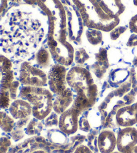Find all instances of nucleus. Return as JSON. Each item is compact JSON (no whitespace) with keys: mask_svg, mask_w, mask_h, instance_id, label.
<instances>
[{"mask_svg":"<svg viewBox=\"0 0 137 153\" xmlns=\"http://www.w3.org/2000/svg\"><path fill=\"white\" fill-rule=\"evenodd\" d=\"M64 8L66 13L68 39L70 43L80 44L85 25L80 13L74 5H64Z\"/></svg>","mask_w":137,"mask_h":153,"instance_id":"6","label":"nucleus"},{"mask_svg":"<svg viewBox=\"0 0 137 153\" xmlns=\"http://www.w3.org/2000/svg\"><path fill=\"white\" fill-rule=\"evenodd\" d=\"M86 37L88 42L93 46L100 45L103 40L102 32L96 29L88 28L86 30Z\"/></svg>","mask_w":137,"mask_h":153,"instance_id":"19","label":"nucleus"},{"mask_svg":"<svg viewBox=\"0 0 137 153\" xmlns=\"http://www.w3.org/2000/svg\"><path fill=\"white\" fill-rule=\"evenodd\" d=\"M116 123L119 127H133L137 124V111L134 104L119 108L116 114Z\"/></svg>","mask_w":137,"mask_h":153,"instance_id":"10","label":"nucleus"},{"mask_svg":"<svg viewBox=\"0 0 137 153\" xmlns=\"http://www.w3.org/2000/svg\"><path fill=\"white\" fill-rule=\"evenodd\" d=\"M96 61L92 66V70L98 78L101 79L105 75L109 67L107 50L105 48H100L95 54Z\"/></svg>","mask_w":137,"mask_h":153,"instance_id":"15","label":"nucleus"},{"mask_svg":"<svg viewBox=\"0 0 137 153\" xmlns=\"http://www.w3.org/2000/svg\"><path fill=\"white\" fill-rule=\"evenodd\" d=\"M133 63L134 65V66H135V67H137V56L135 57V59H134Z\"/></svg>","mask_w":137,"mask_h":153,"instance_id":"33","label":"nucleus"},{"mask_svg":"<svg viewBox=\"0 0 137 153\" xmlns=\"http://www.w3.org/2000/svg\"><path fill=\"white\" fill-rule=\"evenodd\" d=\"M58 116L59 115L57 114L56 112H54H54H52L45 119L46 126L51 127V126H58V121H59Z\"/></svg>","mask_w":137,"mask_h":153,"instance_id":"25","label":"nucleus"},{"mask_svg":"<svg viewBox=\"0 0 137 153\" xmlns=\"http://www.w3.org/2000/svg\"><path fill=\"white\" fill-rule=\"evenodd\" d=\"M137 146V128H122L116 136V148L122 153H134Z\"/></svg>","mask_w":137,"mask_h":153,"instance_id":"9","label":"nucleus"},{"mask_svg":"<svg viewBox=\"0 0 137 153\" xmlns=\"http://www.w3.org/2000/svg\"><path fill=\"white\" fill-rule=\"evenodd\" d=\"M127 28L126 26H117L114 29L110 32V37L112 40H116L118 38H119L122 34L127 31Z\"/></svg>","mask_w":137,"mask_h":153,"instance_id":"24","label":"nucleus"},{"mask_svg":"<svg viewBox=\"0 0 137 153\" xmlns=\"http://www.w3.org/2000/svg\"><path fill=\"white\" fill-rule=\"evenodd\" d=\"M19 96L30 103L32 116L35 118L43 120L52 112L54 95L50 89L44 87L23 86Z\"/></svg>","mask_w":137,"mask_h":153,"instance_id":"4","label":"nucleus"},{"mask_svg":"<svg viewBox=\"0 0 137 153\" xmlns=\"http://www.w3.org/2000/svg\"><path fill=\"white\" fill-rule=\"evenodd\" d=\"M8 109L10 116L14 120L26 119L32 115V105L23 99L13 100Z\"/></svg>","mask_w":137,"mask_h":153,"instance_id":"12","label":"nucleus"},{"mask_svg":"<svg viewBox=\"0 0 137 153\" xmlns=\"http://www.w3.org/2000/svg\"><path fill=\"white\" fill-rule=\"evenodd\" d=\"M128 28L131 32L137 34V14L133 16L128 23Z\"/></svg>","mask_w":137,"mask_h":153,"instance_id":"28","label":"nucleus"},{"mask_svg":"<svg viewBox=\"0 0 137 153\" xmlns=\"http://www.w3.org/2000/svg\"><path fill=\"white\" fill-rule=\"evenodd\" d=\"M136 77H137V74H136Z\"/></svg>","mask_w":137,"mask_h":153,"instance_id":"40","label":"nucleus"},{"mask_svg":"<svg viewBox=\"0 0 137 153\" xmlns=\"http://www.w3.org/2000/svg\"><path fill=\"white\" fill-rule=\"evenodd\" d=\"M72 1L88 28L110 32L119 25L120 18L108 16L96 0H72Z\"/></svg>","mask_w":137,"mask_h":153,"instance_id":"3","label":"nucleus"},{"mask_svg":"<svg viewBox=\"0 0 137 153\" xmlns=\"http://www.w3.org/2000/svg\"><path fill=\"white\" fill-rule=\"evenodd\" d=\"M7 0H0V13H2L7 7Z\"/></svg>","mask_w":137,"mask_h":153,"instance_id":"32","label":"nucleus"},{"mask_svg":"<svg viewBox=\"0 0 137 153\" xmlns=\"http://www.w3.org/2000/svg\"><path fill=\"white\" fill-rule=\"evenodd\" d=\"M79 128H80L81 130L88 132L90 128L88 122L85 118L81 119L80 121L79 120Z\"/></svg>","mask_w":137,"mask_h":153,"instance_id":"30","label":"nucleus"},{"mask_svg":"<svg viewBox=\"0 0 137 153\" xmlns=\"http://www.w3.org/2000/svg\"><path fill=\"white\" fill-rule=\"evenodd\" d=\"M15 124L14 119L6 112L0 111V128L5 132H10Z\"/></svg>","mask_w":137,"mask_h":153,"instance_id":"18","label":"nucleus"},{"mask_svg":"<svg viewBox=\"0 0 137 153\" xmlns=\"http://www.w3.org/2000/svg\"><path fill=\"white\" fill-rule=\"evenodd\" d=\"M68 86L75 93L72 105L82 114L96 102L98 90L90 71L81 66H74L67 73Z\"/></svg>","mask_w":137,"mask_h":153,"instance_id":"2","label":"nucleus"},{"mask_svg":"<svg viewBox=\"0 0 137 153\" xmlns=\"http://www.w3.org/2000/svg\"><path fill=\"white\" fill-rule=\"evenodd\" d=\"M36 5L48 18L47 45L52 58L57 64L69 67L74 62V48L68 39L64 5L60 0H24Z\"/></svg>","mask_w":137,"mask_h":153,"instance_id":"1","label":"nucleus"},{"mask_svg":"<svg viewBox=\"0 0 137 153\" xmlns=\"http://www.w3.org/2000/svg\"><path fill=\"white\" fill-rule=\"evenodd\" d=\"M89 58L90 56L87 53V52L84 48H79L77 50L75 51L74 61L78 65V66L84 64L89 59Z\"/></svg>","mask_w":137,"mask_h":153,"instance_id":"22","label":"nucleus"},{"mask_svg":"<svg viewBox=\"0 0 137 153\" xmlns=\"http://www.w3.org/2000/svg\"><path fill=\"white\" fill-rule=\"evenodd\" d=\"M131 72L125 69L116 70L110 74V81L113 83H124L130 76Z\"/></svg>","mask_w":137,"mask_h":153,"instance_id":"20","label":"nucleus"},{"mask_svg":"<svg viewBox=\"0 0 137 153\" xmlns=\"http://www.w3.org/2000/svg\"><path fill=\"white\" fill-rule=\"evenodd\" d=\"M82 113L72 105L64 112L60 115L59 130L66 135H72L79 128V117Z\"/></svg>","mask_w":137,"mask_h":153,"instance_id":"8","label":"nucleus"},{"mask_svg":"<svg viewBox=\"0 0 137 153\" xmlns=\"http://www.w3.org/2000/svg\"><path fill=\"white\" fill-rule=\"evenodd\" d=\"M20 85V82L17 80L13 81L12 82V85H11L10 93V97L12 100L13 101L17 99L18 91V89Z\"/></svg>","mask_w":137,"mask_h":153,"instance_id":"27","label":"nucleus"},{"mask_svg":"<svg viewBox=\"0 0 137 153\" xmlns=\"http://www.w3.org/2000/svg\"><path fill=\"white\" fill-rule=\"evenodd\" d=\"M12 62L6 56L0 54V73L4 74L12 71Z\"/></svg>","mask_w":137,"mask_h":153,"instance_id":"23","label":"nucleus"},{"mask_svg":"<svg viewBox=\"0 0 137 153\" xmlns=\"http://www.w3.org/2000/svg\"><path fill=\"white\" fill-rule=\"evenodd\" d=\"M110 153H122V152H119V151H113V152H112Z\"/></svg>","mask_w":137,"mask_h":153,"instance_id":"38","label":"nucleus"},{"mask_svg":"<svg viewBox=\"0 0 137 153\" xmlns=\"http://www.w3.org/2000/svg\"><path fill=\"white\" fill-rule=\"evenodd\" d=\"M74 153H93L92 151L87 146L82 144L78 146L75 150Z\"/></svg>","mask_w":137,"mask_h":153,"instance_id":"31","label":"nucleus"},{"mask_svg":"<svg viewBox=\"0 0 137 153\" xmlns=\"http://www.w3.org/2000/svg\"><path fill=\"white\" fill-rule=\"evenodd\" d=\"M14 81V74L13 71H11L1 75L0 79V109L9 108L11 104L10 89L11 85Z\"/></svg>","mask_w":137,"mask_h":153,"instance_id":"11","label":"nucleus"},{"mask_svg":"<svg viewBox=\"0 0 137 153\" xmlns=\"http://www.w3.org/2000/svg\"><path fill=\"white\" fill-rule=\"evenodd\" d=\"M12 144L10 139L5 136L0 137V153H6Z\"/></svg>","mask_w":137,"mask_h":153,"instance_id":"26","label":"nucleus"},{"mask_svg":"<svg viewBox=\"0 0 137 153\" xmlns=\"http://www.w3.org/2000/svg\"><path fill=\"white\" fill-rule=\"evenodd\" d=\"M133 4L135 5V6H137V0H133Z\"/></svg>","mask_w":137,"mask_h":153,"instance_id":"35","label":"nucleus"},{"mask_svg":"<svg viewBox=\"0 0 137 153\" xmlns=\"http://www.w3.org/2000/svg\"><path fill=\"white\" fill-rule=\"evenodd\" d=\"M67 73L66 67L57 63L54 65L49 70L48 85L53 95L62 94L69 87L66 80Z\"/></svg>","mask_w":137,"mask_h":153,"instance_id":"7","label":"nucleus"},{"mask_svg":"<svg viewBox=\"0 0 137 153\" xmlns=\"http://www.w3.org/2000/svg\"><path fill=\"white\" fill-rule=\"evenodd\" d=\"M19 81L23 86L45 87L48 85V75L42 69L26 61L20 66Z\"/></svg>","mask_w":137,"mask_h":153,"instance_id":"5","label":"nucleus"},{"mask_svg":"<svg viewBox=\"0 0 137 153\" xmlns=\"http://www.w3.org/2000/svg\"><path fill=\"white\" fill-rule=\"evenodd\" d=\"M97 146L100 153H110L116 148V136L113 131L104 130L98 136Z\"/></svg>","mask_w":137,"mask_h":153,"instance_id":"13","label":"nucleus"},{"mask_svg":"<svg viewBox=\"0 0 137 153\" xmlns=\"http://www.w3.org/2000/svg\"><path fill=\"white\" fill-rule=\"evenodd\" d=\"M134 153H137V146L135 147V150H134Z\"/></svg>","mask_w":137,"mask_h":153,"instance_id":"36","label":"nucleus"},{"mask_svg":"<svg viewBox=\"0 0 137 153\" xmlns=\"http://www.w3.org/2000/svg\"><path fill=\"white\" fill-rule=\"evenodd\" d=\"M42 120H38L34 117L27 124L26 128V133L27 135H35L41 132L43 129V124Z\"/></svg>","mask_w":137,"mask_h":153,"instance_id":"21","label":"nucleus"},{"mask_svg":"<svg viewBox=\"0 0 137 153\" xmlns=\"http://www.w3.org/2000/svg\"><path fill=\"white\" fill-rule=\"evenodd\" d=\"M51 59L52 58L48 48L44 47L40 48L35 54V61L38 66L42 69H46L50 65Z\"/></svg>","mask_w":137,"mask_h":153,"instance_id":"17","label":"nucleus"},{"mask_svg":"<svg viewBox=\"0 0 137 153\" xmlns=\"http://www.w3.org/2000/svg\"><path fill=\"white\" fill-rule=\"evenodd\" d=\"M74 100V92L68 87L62 94L55 95L53 102V111L60 116L72 105Z\"/></svg>","mask_w":137,"mask_h":153,"instance_id":"14","label":"nucleus"},{"mask_svg":"<svg viewBox=\"0 0 137 153\" xmlns=\"http://www.w3.org/2000/svg\"><path fill=\"white\" fill-rule=\"evenodd\" d=\"M102 9L112 18H117L122 14L126 7L122 0H96Z\"/></svg>","mask_w":137,"mask_h":153,"instance_id":"16","label":"nucleus"},{"mask_svg":"<svg viewBox=\"0 0 137 153\" xmlns=\"http://www.w3.org/2000/svg\"><path fill=\"white\" fill-rule=\"evenodd\" d=\"M134 105H135V108H136V111H137V103H134Z\"/></svg>","mask_w":137,"mask_h":153,"instance_id":"37","label":"nucleus"},{"mask_svg":"<svg viewBox=\"0 0 137 153\" xmlns=\"http://www.w3.org/2000/svg\"><path fill=\"white\" fill-rule=\"evenodd\" d=\"M128 47H134L137 46V34H132L127 42Z\"/></svg>","mask_w":137,"mask_h":153,"instance_id":"29","label":"nucleus"},{"mask_svg":"<svg viewBox=\"0 0 137 153\" xmlns=\"http://www.w3.org/2000/svg\"><path fill=\"white\" fill-rule=\"evenodd\" d=\"M1 73H0V79H1Z\"/></svg>","mask_w":137,"mask_h":153,"instance_id":"39","label":"nucleus"},{"mask_svg":"<svg viewBox=\"0 0 137 153\" xmlns=\"http://www.w3.org/2000/svg\"><path fill=\"white\" fill-rule=\"evenodd\" d=\"M32 153H46V152L43 151H35Z\"/></svg>","mask_w":137,"mask_h":153,"instance_id":"34","label":"nucleus"}]
</instances>
